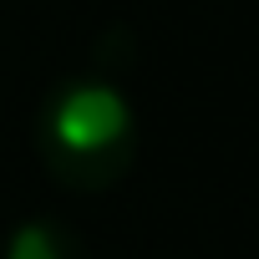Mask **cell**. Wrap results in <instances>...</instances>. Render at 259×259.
Here are the masks:
<instances>
[{
  "mask_svg": "<svg viewBox=\"0 0 259 259\" xmlns=\"http://www.w3.org/2000/svg\"><path fill=\"white\" fill-rule=\"evenodd\" d=\"M36 153L71 193L117 188L138 163V112L112 76H61L36 112Z\"/></svg>",
  "mask_w": 259,
  "mask_h": 259,
  "instance_id": "1",
  "label": "cell"
},
{
  "mask_svg": "<svg viewBox=\"0 0 259 259\" xmlns=\"http://www.w3.org/2000/svg\"><path fill=\"white\" fill-rule=\"evenodd\" d=\"M6 259H92L81 234L56 219H26L6 239Z\"/></svg>",
  "mask_w": 259,
  "mask_h": 259,
  "instance_id": "2",
  "label": "cell"
}]
</instances>
